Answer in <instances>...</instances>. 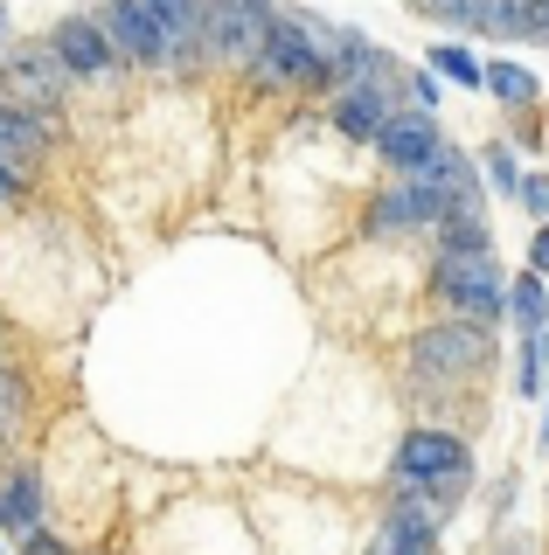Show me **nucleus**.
I'll list each match as a JSON object with an SVG mask.
<instances>
[{
	"label": "nucleus",
	"instance_id": "nucleus-1",
	"mask_svg": "<svg viewBox=\"0 0 549 555\" xmlns=\"http://www.w3.org/2000/svg\"><path fill=\"white\" fill-rule=\"evenodd\" d=\"M251 83L265 91H285V83H306V91H334L341 69H334V49L314 42L306 14H271V35H265V56L251 63Z\"/></svg>",
	"mask_w": 549,
	"mask_h": 555
},
{
	"label": "nucleus",
	"instance_id": "nucleus-10",
	"mask_svg": "<svg viewBox=\"0 0 549 555\" xmlns=\"http://www.w3.org/2000/svg\"><path fill=\"white\" fill-rule=\"evenodd\" d=\"M98 28L112 35L118 63H146V69H167V56H161V28H153V14L140 8V0H105V8H98Z\"/></svg>",
	"mask_w": 549,
	"mask_h": 555
},
{
	"label": "nucleus",
	"instance_id": "nucleus-11",
	"mask_svg": "<svg viewBox=\"0 0 549 555\" xmlns=\"http://www.w3.org/2000/svg\"><path fill=\"white\" fill-rule=\"evenodd\" d=\"M140 8L153 14V28H161L167 69L202 63V0H140Z\"/></svg>",
	"mask_w": 549,
	"mask_h": 555
},
{
	"label": "nucleus",
	"instance_id": "nucleus-27",
	"mask_svg": "<svg viewBox=\"0 0 549 555\" xmlns=\"http://www.w3.org/2000/svg\"><path fill=\"white\" fill-rule=\"evenodd\" d=\"M8 195H22V173H14L8 160H0V202H8Z\"/></svg>",
	"mask_w": 549,
	"mask_h": 555
},
{
	"label": "nucleus",
	"instance_id": "nucleus-9",
	"mask_svg": "<svg viewBox=\"0 0 549 555\" xmlns=\"http://www.w3.org/2000/svg\"><path fill=\"white\" fill-rule=\"evenodd\" d=\"M438 146H445V139H438V112H424V104H404V112L390 118L383 132H375V160H383V167H397V173L424 167Z\"/></svg>",
	"mask_w": 549,
	"mask_h": 555
},
{
	"label": "nucleus",
	"instance_id": "nucleus-28",
	"mask_svg": "<svg viewBox=\"0 0 549 555\" xmlns=\"http://www.w3.org/2000/svg\"><path fill=\"white\" fill-rule=\"evenodd\" d=\"M536 8H542V28H549V0H536Z\"/></svg>",
	"mask_w": 549,
	"mask_h": 555
},
{
	"label": "nucleus",
	"instance_id": "nucleus-29",
	"mask_svg": "<svg viewBox=\"0 0 549 555\" xmlns=\"http://www.w3.org/2000/svg\"><path fill=\"white\" fill-rule=\"evenodd\" d=\"M0 35H8V8H0Z\"/></svg>",
	"mask_w": 549,
	"mask_h": 555
},
{
	"label": "nucleus",
	"instance_id": "nucleus-12",
	"mask_svg": "<svg viewBox=\"0 0 549 555\" xmlns=\"http://www.w3.org/2000/svg\"><path fill=\"white\" fill-rule=\"evenodd\" d=\"M473 35H494V42H549L542 8L536 0H473Z\"/></svg>",
	"mask_w": 549,
	"mask_h": 555
},
{
	"label": "nucleus",
	"instance_id": "nucleus-26",
	"mask_svg": "<svg viewBox=\"0 0 549 555\" xmlns=\"http://www.w3.org/2000/svg\"><path fill=\"white\" fill-rule=\"evenodd\" d=\"M22 555H63V542H56V534H42V528H36V534H22Z\"/></svg>",
	"mask_w": 549,
	"mask_h": 555
},
{
	"label": "nucleus",
	"instance_id": "nucleus-2",
	"mask_svg": "<svg viewBox=\"0 0 549 555\" xmlns=\"http://www.w3.org/2000/svg\"><path fill=\"white\" fill-rule=\"evenodd\" d=\"M487 354H494V334L480 320H438L410 340V389H452V382L487 369Z\"/></svg>",
	"mask_w": 549,
	"mask_h": 555
},
{
	"label": "nucleus",
	"instance_id": "nucleus-13",
	"mask_svg": "<svg viewBox=\"0 0 549 555\" xmlns=\"http://www.w3.org/2000/svg\"><path fill=\"white\" fill-rule=\"evenodd\" d=\"M42 153H49V118H36V112H22V104L0 98V160H8L14 173H28Z\"/></svg>",
	"mask_w": 549,
	"mask_h": 555
},
{
	"label": "nucleus",
	"instance_id": "nucleus-8",
	"mask_svg": "<svg viewBox=\"0 0 549 555\" xmlns=\"http://www.w3.org/2000/svg\"><path fill=\"white\" fill-rule=\"evenodd\" d=\"M49 49L63 56V69H71L77 83H98V77L118 69V49H112V35L98 28V14H63V22L49 28Z\"/></svg>",
	"mask_w": 549,
	"mask_h": 555
},
{
	"label": "nucleus",
	"instance_id": "nucleus-14",
	"mask_svg": "<svg viewBox=\"0 0 549 555\" xmlns=\"http://www.w3.org/2000/svg\"><path fill=\"white\" fill-rule=\"evenodd\" d=\"M0 528H8L14 542L42 528V479L28 473V465H14V473H0Z\"/></svg>",
	"mask_w": 549,
	"mask_h": 555
},
{
	"label": "nucleus",
	"instance_id": "nucleus-25",
	"mask_svg": "<svg viewBox=\"0 0 549 555\" xmlns=\"http://www.w3.org/2000/svg\"><path fill=\"white\" fill-rule=\"evenodd\" d=\"M528 271H549V222L528 236Z\"/></svg>",
	"mask_w": 549,
	"mask_h": 555
},
{
	"label": "nucleus",
	"instance_id": "nucleus-17",
	"mask_svg": "<svg viewBox=\"0 0 549 555\" xmlns=\"http://www.w3.org/2000/svg\"><path fill=\"white\" fill-rule=\"evenodd\" d=\"M508 312H514V326H522V334H542V326H549V292H542V271H536V278H514Z\"/></svg>",
	"mask_w": 549,
	"mask_h": 555
},
{
	"label": "nucleus",
	"instance_id": "nucleus-21",
	"mask_svg": "<svg viewBox=\"0 0 549 555\" xmlns=\"http://www.w3.org/2000/svg\"><path fill=\"white\" fill-rule=\"evenodd\" d=\"M487 181L501 195H522V167H514V146H487Z\"/></svg>",
	"mask_w": 549,
	"mask_h": 555
},
{
	"label": "nucleus",
	"instance_id": "nucleus-4",
	"mask_svg": "<svg viewBox=\"0 0 549 555\" xmlns=\"http://www.w3.org/2000/svg\"><path fill=\"white\" fill-rule=\"evenodd\" d=\"M271 0H202V56L209 63H257L271 35Z\"/></svg>",
	"mask_w": 549,
	"mask_h": 555
},
{
	"label": "nucleus",
	"instance_id": "nucleus-18",
	"mask_svg": "<svg viewBox=\"0 0 549 555\" xmlns=\"http://www.w3.org/2000/svg\"><path fill=\"white\" fill-rule=\"evenodd\" d=\"M432 69L445 83H467V91H480V83H487V69L473 63V49H459V42H438L432 49Z\"/></svg>",
	"mask_w": 549,
	"mask_h": 555
},
{
	"label": "nucleus",
	"instance_id": "nucleus-15",
	"mask_svg": "<svg viewBox=\"0 0 549 555\" xmlns=\"http://www.w3.org/2000/svg\"><path fill=\"white\" fill-rule=\"evenodd\" d=\"M432 548H438V528H424V520L404 514V507H390L383 528H375V555H432Z\"/></svg>",
	"mask_w": 549,
	"mask_h": 555
},
{
	"label": "nucleus",
	"instance_id": "nucleus-19",
	"mask_svg": "<svg viewBox=\"0 0 549 555\" xmlns=\"http://www.w3.org/2000/svg\"><path fill=\"white\" fill-rule=\"evenodd\" d=\"M542 369H549V326L542 334H522V369H514V389L542 396Z\"/></svg>",
	"mask_w": 549,
	"mask_h": 555
},
{
	"label": "nucleus",
	"instance_id": "nucleus-20",
	"mask_svg": "<svg viewBox=\"0 0 549 555\" xmlns=\"http://www.w3.org/2000/svg\"><path fill=\"white\" fill-rule=\"evenodd\" d=\"M14 430H22V375L0 361V451L14 444Z\"/></svg>",
	"mask_w": 549,
	"mask_h": 555
},
{
	"label": "nucleus",
	"instance_id": "nucleus-5",
	"mask_svg": "<svg viewBox=\"0 0 549 555\" xmlns=\"http://www.w3.org/2000/svg\"><path fill=\"white\" fill-rule=\"evenodd\" d=\"M410 104V69H383V77H369V83H341L334 91V132L341 139H355V146H375V132L390 126Z\"/></svg>",
	"mask_w": 549,
	"mask_h": 555
},
{
	"label": "nucleus",
	"instance_id": "nucleus-24",
	"mask_svg": "<svg viewBox=\"0 0 549 555\" xmlns=\"http://www.w3.org/2000/svg\"><path fill=\"white\" fill-rule=\"evenodd\" d=\"M522 202H528V208H536V216L549 222V181H542V173H522Z\"/></svg>",
	"mask_w": 549,
	"mask_h": 555
},
{
	"label": "nucleus",
	"instance_id": "nucleus-16",
	"mask_svg": "<svg viewBox=\"0 0 549 555\" xmlns=\"http://www.w3.org/2000/svg\"><path fill=\"white\" fill-rule=\"evenodd\" d=\"M480 91H487V98H501L508 112H528V104L542 98V83L528 77L522 63H487V83H480Z\"/></svg>",
	"mask_w": 549,
	"mask_h": 555
},
{
	"label": "nucleus",
	"instance_id": "nucleus-22",
	"mask_svg": "<svg viewBox=\"0 0 549 555\" xmlns=\"http://www.w3.org/2000/svg\"><path fill=\"white\" fill-rule=\"evenodd\" d=\"M410 8H418L424 22H452V28L473 22V0H410Z\"/></svg>",
	"mask_w": 549,
	"mask_h": 555
},
{
	"label": "nucleus",
	"instance_id": "nucleus-7",
	"mask_svg": "<svg viewBox=\"0 0 549 555\" xmlns=\"http://www.w3.org/2000/svg\"><path fill=\"white\" fill-rule=\"evenodd\" d=\"M397 479H424V486H445V493H467L473 486V459L452 430H410L397 444Z\"/></svg>",
	"mask_w": 549,
	"mask_h": 555
},
{
	"label": "nucleus",
	"instance_id": "nucleus-23",
	"mask_svg": "<svg viewBox=\"0 0 549 555\" xmlns=\"http://www.w3.org/2000/svg\"><path fill=\"white\" fill-rule=\"evenodd\" d=\"M410 104L438 112V69H410Z\"/></svg>",
	"mask_w": 549,
	"mask_h": 555
},
{
	"label": "nucleus",
	"instance_id": "nucleus-6",
	"mask_svg": "<svg viewBox=\"0 0 549 555\" xmlns=\"http://www.w3.org/2000/svg\"><path fill=\"white\" fill-rule=\"evenodd\" d=\"M71 69H63V56L49 42H36V49H8V63H0V98L8 104H22V112H36V118H49L63 98H71Z\"/></svg>",
	"mask_w": 549,
	"mask_h": 555
},
{
	"label": "nucleus",
	"instance_id": "nucleus-3",
	"mask_svg": "<svg viewBox=\"0 0 549 555\" xmlns=\"http://www.w3.org/2000/svg\"><path fill=\"white\" fill-rule=\"evenodd\" d=\"M432 285L459 320L494 326L508 312V271L494 264V250H432Z\"/></svg>",
	"mask_w": 549,
	"mask_h": 555
},
{
	"label": "nucleus",
	"instance_id": "nucleus-30",
	"mask_svg": "<svg viewBox=\"0 0 549 555\" xmlns=\"http://www.w3.org/2000/svg\"><path fill=\"white\" fill-rule=\"evenodd\" d=\"M542 444H549V416H542Z\"/></svg>",
	"mask_w": 549,
	"mask_h": 555
}]
</instances>
